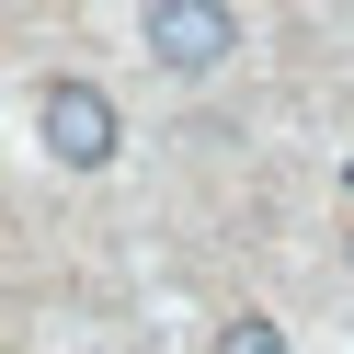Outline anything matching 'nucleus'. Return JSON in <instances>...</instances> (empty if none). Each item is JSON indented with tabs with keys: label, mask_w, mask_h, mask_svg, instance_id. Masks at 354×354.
<instances>
[{
	"label": "nucleus",
	"mask_w": 354,
	"mask_h": 354,
	"mask_svg": "<svg viewBox=\"0 0 354 354\" xmlns=\"http://www.w3.org/2000/svg\"><path fill=\"white\" fill-rule=\"evenodd\" d=\"M217 354H286V331H274V320H263V308H240V320H229V331H217Z\"/></svg>",
	"instance_id": "obj_3"
},
{
	"label": "nucleus",
	"mask_w": 354,
	"mask_h": 354,
	"mask_svg": "<svg viewBox=\"0 0 354 354\" xmlns=\"http://www.w3.org/2000/svg\"><path fill=\"white\" fill-rule=\"evenodd\" d=\"M343 263H354V240H343Z\"/></svg>",
	"instance_id": "obj_4"
},
{
	"label": "nucleus",
	"mask_w": 354,
	"mask_h": 354,
	"mask_svg": "<svg viewBox=\"0 0 354 354\" xmlns=\"http://www.w3.org/2000/svg\"><path fill=\"white\" fill-rule=\"evenodd\" d=\"M138 46L160 57L171 80H206V69H229L240 12H229V0H149V12H138Z\"/></svg>",
	"instance_id": "obj_1"
},
{
	"label": "nucleus",
	"mask_w": 354,
	"mask_h": 354,
	"mask_svg": "<svg viewBox=\"0 0 354 354\" xmlns=\"http://www.w3.org/2000/svg\"><path fill=\"white\" fill-rule=\"evenodd\" d=\"M35 138H46L69 171H103L115 160V103H103L92 80H46V92H35Z\"/></svg>",
	"instance_id": "obj_2"
}]
</instances>
